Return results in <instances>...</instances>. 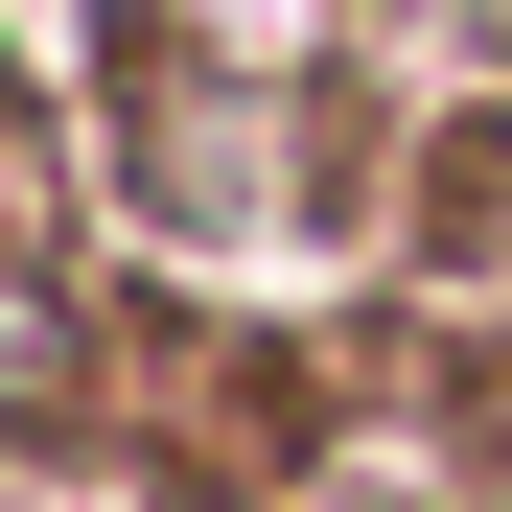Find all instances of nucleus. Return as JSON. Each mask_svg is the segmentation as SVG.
<instances>
[{"instance_id":"nucleus-1","label":"nucleus","mask_w":512,"mask_h":512,"mask_svg":"<svg viewBox=\"0 0 512 512\" xmlns=\"http://www.w3.org/2000/svg\"><path fill=\"white\" fill-rule=\"evenodd\" d=\"M0 233H24V163H0Z\"/></svg>"},{"instance_id":"nucleus-2","label":"nucleus","mask_w":512,"mask_h":512,"mask_svg":"<svg viewBox=\"0 0 512 512\" xmlns=\"http://www.w3.org/2000/svg\"><path fill=\"white\" fill-rule=\"evenodd\" d=\"M466 24H489V47H512V0H466Z\"/></svg>"}]
</instances>
